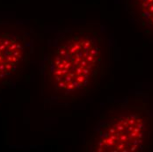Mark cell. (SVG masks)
Masks as SVG:
<instances>
[{"mask_svg": "<svg viewBox=\"0 0 153 152\" xmlns=\"http://www.w3.org/2000/svg\"><path fill=\"white\" fill-rule=\"evenodd\" d=\"M108 71V48L100 31L92 27L64 31L49 47L43 63V94L74 102L98 91Z\"/></svg>", "mask_w": 153, "mask_h": 152, "instance_id": "cell-1", "label": "cell"}, {"mask_svg": "<svg viewBox=\"0 0 153 152\" xmlns=\"http://www.w3.org/2000/svg\"><path fill=\"white\" fill-rule=\"evenodd\" d=\"M126 11L143 32L153 36V0H125Z\"/></svg>", "mask_w": 153, "mask_h": 152, "instance_id": "cell-4", "label": "cell"}, {"mask_svg": "<svg viewBox=\"0 0 153 152\" xmlns=\"http://www.w3.org/2000/svg\"><path fill=\"white\" fill-rule=\"evenodd\" d=\"M85 151H152L153 114L148 104L129 100L112 105L98 120Z\"/></svg>", "mask_w": 153, "mask_h": 152, "instance_id": "cell-2", "label": "cell"}, {"mask_svg": "<svg viewBox=\"0 0 153 152\" xmlns=\"http://www.w3.org/2000/svg\"><path fill=\"white\" fill-rule=\"evenodd\" d=\"M34 46L30 30L0 22V91L14 85L25 76L33 62Z\"/></svg>", "mask_w": 153, "mask_h": 152, "instance_id": "cell-3", "label": "cell"}]
</instances>
